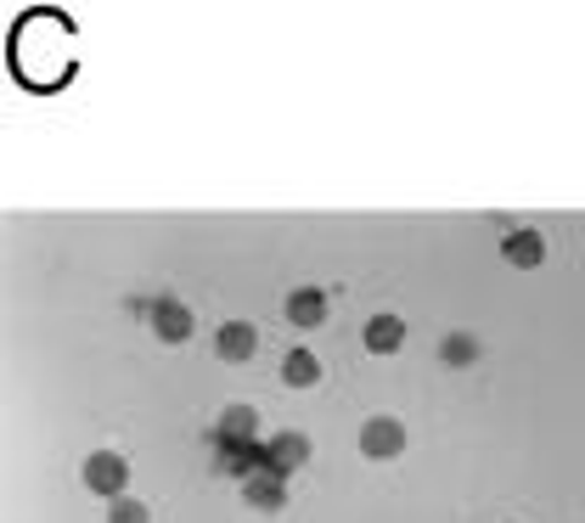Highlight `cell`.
Segmentation results:
<instances>
[{
  "instance_id": "cell-11",
  "label": "cell",
  "mask_w": 585,
  "mask_h": 523,
  "mask_svg": "<svg viewBox=\"0 0 585 523\" xmlns=\"http://www.w3.org/2000/svg\"><path fill=\"white\" fill-rule=\"evenodd\" d=\"M501 259H507V265H518V271H535L540 259H546V237L540 232H512L501 242Z\"/></svg>"
},
{
  "instance_id": "cell-10",
  "label": "cell",
  "mask_w": 585,
  "mask_h": 523,
  "mask_svg": "<svg viewBox=\"0 0 585 523\" xmlns=\"http://www.w3.org/2000/svg\"><path fill=\"white\" fill-rule=\"evenodd\" d=\"M282 383H287V388H315V383H321V361H315L304 344H292V349L282 354Z\"/></svg>"
},
{
  "instance_id": "cell-9",
  "label": "cell",
  "mask_w": 585,
  "mask_h": 523,
  "mask_svg": "<svg viewBox=\"0 0 585 523\" xmlns=\"http://www.w3.org/2000/svg\"><path fill=\"white\" fill-rule=\"evenodd\" d=\"M366 349L372 354H400L406 349V321L400 315H372L366 321Z\"/></svg>"
},
{
  "instance_id": "cell-4",
  "label": "cell",
  "mask_w": 585,
  "mask_h": 523,
  "mask_svg": "<svg viewBox=\"0 0 585 523\" xmlns=\"http://www.w3.org/2000/svg\"><path fill=\"white\" fill-rule=\"evenodd\" d=\"M214 354H220V361H232V366L253 361V354H259V326H253V321H220Z\"/></svg>"
},
{
  "instance_id": "cell-1",
  "label": "cell",
  "mask_w": 585,
  "mask_h": 523,
  "mask_svg": "<svg viewBox=\"0 0 585 523\" xmlns=\"http://www.w3.org/2000/svg\"><path fill=\"white\" fill-rule=\"evenodd\" d=\"M79 28L69 12H51V7H35V12H23L17 28H12V79L28 85V90H62L74 74H79Z\"/></svg>"
},
{
  "instance_id": "cell-14",
  "label": "cell",
  "mask_w": 585,
  "mask_h": 523,
  "mask_svg": "<svg viewBox=\"0 0 585 523\" xmlns=\"http://www.w3.org/2000/svg\"><path fill=\"white\" fill-rule=\"evenodd\" d=\"M108 523H152V512H147L141 501L119 496V501H108Z\"/></svg>"
},
{
  "instance_id": "cell-5",
  "label": "cell",
  "mask_w": 585,
  "mask_h": 523,
  "mask_svg": "<svg viewBox=\"0 0 585 523\" xmlns=\"http://www.w3.org/2000/svg\"><path fill=\"white\" fill-rule=\"evenodd\" d=\"M310 462V439L304 434H276V439H265V473H299Z\"/></svg>"
},
{
  "instance_id": "cell-6",
  "label": "cell",
  "mask_w": 585,
  "mask_h": 523,
  "mask_svg": "<svg viewBox=\"0 0 585 523\" xmlns=\"http://www.w3.org/2000/svg\"><path fill=\"white\" fill-rule=\"evenodd\" d=\"M242 501L259 507V512H282L287 507V478L282 473H253V478H242Z\"/></svg>"
},
{
  "instance_id": "cell-2",
  "label": "cell",
  "mask_w": 585,
  "mask_h": 523,
  "mask_svg": "<svg viewBox=\"0 0 585 523\" xmlns=\"http://www.w3.org/2000/svg\"><path fill=\"white\" fill-rule=\"evenodd\" d=\"M124 484H129V462H124L119 450H90V456H85V489H90V496L119 501Z\"/></svg>"
},
{
  "instance_id": "cell-3",
  "label": "cell",
  "mask_w": 585,
  "mask_h": 523,
  "mask_svg": "<svg viewBox=\"0 0 585 523\" xmlns=\"http://www.w3.org/2000/svg\"><path fill=\"white\" fill-rule=\"evenodd\" d=\"M400 450H406V422L400 416H366V428H361L366 462H395Z\"/></svg>"
},
{
  "instance_id": "cell-7",
  "label": "cell",
  "mask_w": 585,
  "mask_h": 523,
  "mask_svg": "<svg viewBox=\"0 0 585 523\" xmlns=\"http://www.w3.org/2000/svg\"><path fill=\"white\" fill-rule=\"evenodd\" d=\"M152 333L164 338V344H186L191 338V310L181 299H158L152 304Z\"/></svg>"
},
{
  "instance_id": "cell-8",
  "label": "cell",
  "mask_w": 585,
  "mask_h": 523,
  "mask_svg": "<svg viewBox=\"0 0 585 523\" xmlns=\"http://www.w3.org/2000/svg\"><path fill=\"white\" fill-rule=\"evenodd\" d=\"M282 310H287L292 326H321V321H327V292H321V287H292Z\"/></svg>"
},
{
  "instance_id": "cell-13",
  "label": "cell",
  "mask_w": 585,
  "mask_h": 523,
  "mask_svg": "<svg viewBox=\"0 0 585 523\" xmlns=\"http://www.w3.org/2000/svg\"><path fill=\"white\" fill-rule=\"evenodd\" d=\"M439 361H445V366H473V361H478V338H473V333H450V338L439 344Z\"/></svg>"
},
{
  "instance_id": "cell-12",
  "label": "cell",
  "mask_w": 585,
  "mask_h": 523,
  "mask_svg": "<svg viewBox=\"0 0 585 523\" xmlns=\"http://www.w3.org/2000/svg\"><path fill=\"white\" fill-rule=\"evenodd\" d=\"M253 428H259V411H253V406H225V411H220V439L253 445Z\"/></svg>"
}]
</instances>
